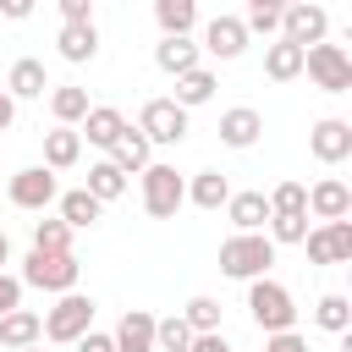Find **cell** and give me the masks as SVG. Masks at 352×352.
<instances>
[{
	"instance_id": "cell-26",
	"label": "cell",
	"mask_w": 352,
	"mask_h": 352,
	"mask_svg": "<svg viewBox=\"0 0 352 352\" xmlns=\"http://www.w3.org/2000/svg\"><path fill=\"white\" fill-rule=\"evenodd\" d=\"M187 198H192L198 209H220V204H231V182H226L220 170H198L192 187H187Z\"/></svg>"
},
{
	"instance_id": "cell-7",
	"label": "cell",
	"mask_w": 352,
	"mask_h": 352,
	"mask_svg": "<svg viewBox=\"0 0 352 352\" xmlns=\"http://www.w3.org/2000/svg\"><path fill=\"white\" fill-rule=\"evenodd\" d=\"M138 132L148 138V148H154V143H182V138H187V110L170 104V99H148L143 116H138Z\"/></svg>"
},
{
	"instance_id": "cell-10",
	"label": "cell",
	"mask_w": 352,
	"mask_h": 352,
	"mask_svg": "<svg viewBox=\"0 0 352 352\" xmlns=\"http://www.w3.org/2000/svg\"><path fill=\"white\" fill-rule=\"evenodd\" d=\"M55 170H44V165H28V170H16L11 176V204L16 209H44V204H55Z\"/></svg>"
},
{
	"instance_id": "cell-41",
	"label": "cell",
	"mask_w": 352,
	"mask_h": 352,
	"mask_svg": "<svg viewBox=\"0 0 352 352\" xmlns=\"http://www.w3.org/2000/svg\"><path fill=\"white\" fill-rule=\"evenodd\" d=\"M264 352H308V341L286 330V336H270V346H264Z\"/></svg>"
},
{
	"instance_id": "cell-19",
	"label": "cell",
	"mask_w": 352,
	"mask_h": 352,
	"mask_svg": "<svg viewBox=\"0 0 352 352\" xmlns=\"http://www.w3.org/2000/svg\"><path fill=\"white\" fill-rule=\"evenodd\" d=\"M44 88H50V77H44V60H33V55H22L11 66V77H6V94L11 99H38Z\"/></svg>"
},
{
	"instance_id": "cell-5",
	"label": "cell",
	"mask_w": 352,
	"mask_h": 352,
	"mask_svg": "<svg viewBox=\"0 0 352 352\" xmlns=\"http://www.w3.org/2000/svg\"><path fill=\"white\" fill-rule=\"evenodd\" d=\"M88 330H94V297H82V292H66L44 314V336L50 341H82Z\"/></svg>"
},
{
	"instance_id": "cell-39",
	"label": "cell",
	"mask_w": 352,
	"mask_h": 352,
	"mask_svg": "<svg viewBox=\"0 0 352 352\" xmlns=\"http://www.w3.org/2000/svg\"><path fill=\"white\" fill-rule=\"evenodd\" d=\"M60 16H66V28H77V22H94V6L88 0H60Z\"/></svg>"
},
{
	"instance_id": "cell-20",
	"label": "cell",
	"mask_w": 352,
	"mask_h": 352,
	"mask_svg": "<svg viewBox=\"0 0 352 352\" xmlns=\"http://www.w3.org/2000/svg\"><path fill=\"white\" fill-rule=\"evenodd\" d=\"M77 154H82V132H72V126L44 132V170H66V165H77Z\"/></svg>"
},
{
	"instance_id": "cell-31",
	"label": "cell",
	"mask_w": 352,
	"mask_h": 352,
	"mask_svg": "<svg viewBox=\"0 0 352 352\" xmlns=\"http://www.w3.org/2000/svg\"><path fill=\"white\" fill-rule=\"evenodd\" d=\"M314 319H319V330H330V336H346V324H352V302H346L341 292H330V297H319Z\"/></svg>"
},
{
	"instance_id": "cell-46",
	"label": "cell",
	"mask_w": 352,
	"mask_h": 352,
	"mask_svg": "<svg viewBox=\"0 0 352 352\" xmlns=\"http://www.w3.org/2000/svg\"><path fill=\"white\" fill-rule=\"evenodd\" d=\"M22 352H38V346H22Z\"/></svg>"
},
{
	"instance_id": "cell-34",
	"label": "cell",
	"mask_w": 352,
	"mask_h": 352,
	"mask_svg": "<svg viewBox=\"0 0 352 352\" xmlns=\"http://www.w3.org/2000/svg\"><path fill=\"white\" fill-rule=\"evenodd\" d=\"M270 214H308V187L302 182H280L270 192Z\"/></svg>"
},
{
	"instance_id": "cell-18",
	"label": "cell",
	"mask_w": 352,
	"mask_h": 352,
	"mask_svg": "<svg viewBox=\"0 0 352 352\" xmlns=\"http://www.w3.org/2000/svg\"><path fill=\"white\" fill-rule=\"evenodd\" d=\"M154 66L170 72V77H187V72H198V44L192 38H160L154 44Z\"/></svg>"
},
{
	"instance_id": "cell-14",
	"label": "cell",
	"mask_w": 352,
	"mask_h": 352,
	"mask_svg": "<svg viewBox=\"0 0 352 352\" xmlns=\"http://www.w3.org/2000/svg\"><path fill=\"white\" fill-rule=\"evenodd\" d=\"M110 341H116V352H154V314H143V308H126Z\"/></svg>"
},
{
	"instance_id": "cell-24",
	"label": "cell",
	"mask_w": 352,
	"mask_h": 352,
	"mask_svg": "<svg viewBox=\"0 0 352 352\" xmlns=\"http://www.w3.org/2000/svg\"><path fill=\"white\" fill-rule=\"evenodd\" d=\"M264 72H270L275 82H292V77H302V50H297V44H286V38H275V44L264 50Z\"/></svg>"
},
{
	"instance_id": "cell-38",
	"label": "cell",
	"mask_w": 352,
	"mask_h": 352,
	"mask_svg": "<svg viewBox=\"0 0 352 352\" xmlns=\"http://www.w3.org/2000/svg\"><path fill=\"white\" fill-rule=\"evenodd\" d=\"M11 308H22V280H16V275H6V270H0V319H6V314H11Z\"/></svg>"
},
{
	"instance_id": "cell-30",
	"label": "cell",
	"mask_w": 352,
	"mask_h": 352,
	"mask_svg": "<svg viewBox=\"0 0 352 352\" xmlns=\"http://www.w3.org/2000/svg\"><path fill=\"white\" fill-rule=\"evenodd\" d=\"M50 110H55L60 126H77V121L88 116V88H72V82L55 88V94H50Z\"/></svg>"
},
{
	"instance_id": "cell-15",
	"label": "cell",
	"mask_w": 352,
	"mask_h": 352,
	"mask_svg": "<svg viewBox=\"0 0 352 352\" xmlns=\"http://www.w3.org/2000/svg\"><path fill=\"white\" fill-rule=\"evenodd\" d=\"M258 132H264V121H258V110H248V104H236V110L220 116V143H226V148H253Z\"/></svg>"
},
{
	"instance_id": "cell-37",
	"label": "cell",
	"mask_w": 352,
	"mask_h": 352,
	"mask_svg": "<svg viewBox=\"0 0 352 352\" xmlns=\"http://www.w3.org/2000/svg\"><path fill=\"white\" fill-rule=\"evenodd\" d=\"M270 242H302L308 236V214H270Z\"/></svg>"
},
{
	"instance_id": "cell-22",
	"label": "cell",
	"mask_w": 352,
	"mask_h": 352,
	"mask_svg": "<svg viewBox=\"0 0 352 352\" xmlns=\"http://www.w3.org/2000/svg\"><path fill=\"white\" fill-rule=\"evenodd\" d=\"M226 214H231L236 231H258V226L270 220V198H264V192H231Z\"/></svg>"
},
{
	"instance_id": "cell-29",
	"label": "cell",
	"mask_w": 352,
	"mask_h": 352,
	"mask_svg": "<svg viewBox=\"0 0 352 352\" xmlns=\"http://www.w3.org/2000/svg\"><path fill=\"white\" fill-rule=\"evenodd\" d=\"M88 198H99V204H110V198H121L126 192V176L110 165V160H99V165H88V187H82Z\"/></svg>"
},
{
	"instance_id": "cell-40",
	"label": "cell",
	"mask_w": 352,
	"mask_h": 352,
	"mask_svg": "<svg viewBox=\"0 0 352 352\" xmlns=\"http://www.w3.org/2000/svg\"><path fill=\"white\" fill-rule=\"evenodd\" d=\"M187 352H231V341L220 336V330H209V336H192V346Z\"/></svg>"
},
{
	"instance_id": "cell-12",
	"label": "cell",
	"mask_w": 352,
	"mask_h": 352,
	"mask_svg": "<svg viewBox=\"0 0 352 352\" xmlns=\"http://www.w3.org/2000/svg\"><path fill=\"white\" fill-rule=\"evenodd\" d=\"M204 50H209L214 60H236V55L248 50V28H242V16H214V22L204 28Z\"/></svg>"
},
{
	"instance_id": "cell-36",
	"label": "cell",
	"mask_w": 352,
	"mask_h": 352,
	"mask_svg": "<svg viewBox=\"0 0 352 352\" xmlns=\"http://www.w3.org/2000/svg\"><path fill=\"white\" fill-rule=\"evenodd\" d=\"M242 28H248V33H275V28H280V6H275V0H253L248 16H242Z\"/></svg>"
},
{
	"instance_id": "cell-21",
	"label": "cell",
	"mask_w": 352,
	"mask_h": 352,
	"mask_svg": "<svg viewBox=\"0 0 352 352\" xmlns=\"http://www.w3.org/2000/svg\"><path fill=\"white\" fill-rule=\"evenodd\" d=\"M110 165L126 176V170H148L154 160H148V138L138 132V126H126L121 138H116V148H110Z\"/></svg>"
},
{
	"instance_id": "cell-23",
	"label": "cell",
	"mask_w": 352,
	"mask_h": 352,
	"mask_svg": "<svg viewBox=\"0 0 352 352\" xmlns=\"http://www.w3.org/2000/svg\"><path fill=\"white\" fill-rule=\"evenodd\" d=\"M154 22L165 28V38H187V28L198 22L192 0H154Z\"/></svg>"
},
{
	"instance_id": "cell-6",
	"label": "cell",
	"mask_w": 352,
	"mask_h": 352,
	"mask_svg": "<svg viewBox=\"0 0 352 352\" xmlns=\"http://www.w3.org/2000/svg\"><path fill=\"white\" fill-rule=\"evenodd\" d=\"M182 198H187V182L176 176V165H148L143 170V209L154 220H170L182 209Z\"/></svg>"
},
{
	"instance_id": "cell-17",
	"label": "cell",
	"mask_w": 352,
	"mask_h": 352,
	"mask_svg": "<svg viewBox=\"0 0 352 352\" xmlns=\"http://www.w3.org/2000/svg\"><path fill=\"white\" fill-rule=\"evenodd\" d=\"M38 336H44V319H38V314H28V308H11V314L0 319V346H11V352L38 346Z\"/></svg>"
},
{
	"instance_id": "cell-28",
	"label": "cell",
	"mask_w": 352,
	"mask_h": 352,
	"mask_svg": "<svg viewBox=\"0 0 352 352\" xmlns=\"http://www.w3.org/2000/svg\"><path fill=\"white\" fill-rule=\"evenodd\" d=\"M60 55L66 60H94L99 55V33H94V22H77V28H60Z\"/></svg>"
},
{
	"instance_id": "cell-45",
	"label": "cell",
	"mask_w": 352,
	"mask_h": 352,
	"mask_svg": "<svg viewBox=\"0 0 352 352\" xmlns=\"http://www.w3.org/2000/svg\"><path fill=\"white\" fill-rule=\"evenodd\" d=\"M0 264H11V242H6V231H0Z\"/></svg>"
},
{
	"instance_id": "cell-9",
	"label": "cell",
	"mask_w": 352,
	"mask_h": 352,
	"mask_svg": "<svg viewBox=\"0 0 352 352\" xmlns=\"http://www.w3.org/2000/svg\"><path fill=\"white\" fill-rule=\"evenodd\" d=\"M302 242H308V258L314 264H346L352 258V220H330V226L308 231Z\"/></svg>"
},
{
	"instance_id": "cell-2",
	"label": "cell",
	"mask_w": 352,
	"mask_h": 352,
	"mask_svg": "<svg viewBox=\"0 0 352 352\" xmlns=\"http://www.w3.org/2000/svg\"><path fill=\"white\" fill-rule=\"evenodd\" d=\"M248 314H253V324L258 330H270V336H286L292 330V319H297V302H292V292L280 286V280H248Z\"/></svg>"
},
{
	"instance_id": "cell-16",
	"label": "cell",
	"mask_w": 352,
	"mask_h": 352,
	"mask_svg": "<svg viewBox=\"0 0 352 352\" xmlns=\"http://www.w3.org/2000/svg\"><path fill=\"white\" fill-rule=\"evenodd\" d=\"M82 132H88V143H99V148H116V138L126 132V116H121L116 104H88V116H82Z\"/></svg>"
},
{
	"instance_id": "cell-43",
	"label": "cell",
	"mask_w": 352,
	"mask_h": 352,
	"mask_svg": "<svg viewBox=\"0 0 352 352\" xmlns=\"http://www.w3.org/2000/svg\"><path fill=\"white\" fill-rule=\"evenodd\" d=\"M11 121H16V99H11V94H6V88H0V132H6V126H11Z\"/></svg>"
},
{
	"instance_id": "cell-8",
	"label": "cell",
	"mask_w": 352,
	"mask_h": 352,
	"mask_svg": "<svg viewBox=\"0 0 352 352\" xmlns=\"http://www.w3.org/2000/svg\"><path fill=\"white\" fill-rule=\"evenodd\" d=\"M280 38L286 44H297V50H314L319 38H324V28H330V16L319 11V6H280Z\"/></svg>"
},
{
	"instance_id": "cell-25",
	"label": "cell",
	"mask_w": 352,
	"mask_h": 352,
	"mask_svg": "<svg viewBox=\"0 0 352 352\" xmlns=\"http://www.w3.org/2000/svg\"><path fill=\"white\" fill-rule=\"evenodd\" d=\"M214 99V72H187V77H176V94H170V104H182V110H192V104H209Z\"/></svg>"
},
{
	"instance_id": "cell-32",
	"label": "cell",
	"mask_w": 352,
	"mask_h": 352,
	"mask_svg": "<svg viewBox=\"0 0 352 352\" xmlns=\"http://www.w3.org/2000/svg\"><path fill=\"white\" fill-rule=\"evenodd\" d=\"M187 346H192V330H187V319H182V314L154 319V352H187Z\"/></svg>"
},
{
	"instance_id": "cell-33",
	"label": "cell",
	"mask_w": 352,
	"mask_h": 352,
	"mask_svg": "<svg viewBox=\"0 0 352 352\" xmlns=\"http://www.w3.org/2000/svg\"><path fill=\"white\" fill-rule=\"evenodd\" d=\"M33 253H72V226L66 220H38L33 226Z\"/></svg>"
},
{
	"instance_id": "cell-3",
	"label": "cell",
	"mask_w": 352,
	"mask_h": 352,
	"mask_svg": "<svg viewBox=\"0 0 352 352\" xmlns=\"http://www.w3.org/2000/svg\"><path fill=\"white\" fill-rule=\"evenodd\" d=\"M77 270H82V264H77L72 253H28L16 280H22V286H38V292H60V297H66V292L77 286Z\"/></svg>"
},
{
	"instance_id": "cell-35",
	"label": "cell",
	"mask_w": 352,
	"mask_h": 352,
	"mask_svg": "<svg viewBox=\"0 0 352 352\" xmlns=\"http://www.w3.org/2000/svg\"><path fill=\"white\" fill-rule=\"evenodd\" d=\"M182 319H187L192 336H209V330H220V302H214V297H192Z\"/></svg>"
},
{
	"instance_id": "cell-44",
	"label": "cell",
	"mask_w": 352,
	"mask_h": 352,
	"mask_svg": "<svg viewBox=\"0 0 352 352\" xmlns=\"http://www.w3.org/2000/svg\"><path fill=\"white\" fill-rule=\"evenodd\" d=\"M0 11H6V16H16V22H22V16H28V11H33V0H0Z\"/></svg>"
},
{
	"instance_id": "cell-42",
	"label": "cell",
	"mask_w": 352,
	"mask_h": 352,
	"mask_svg": "<svg viewBox=\"0 0 352 352\" xmlns=\"http://www.w3.org/2000/svg\"><path fill=\"white\" fill-rule=\"evenodd\" d=\"M77 352H116V341H110V336H99V330H88V336L77 341Z\"/></svg>"
},
{
	"instance_id": "cell-1",
	"label": "cell",
	"mask_w": 352,
	"mask_h": 352,
	"mask_svg": "<svg viewBox=\"0 0 352 352\" xmlns=\"http://www.w3.org/2000/svg\"><path fill=\"white\" fill-rule=\"evenodd\" d=\"M275 264V242L264 231H236L220 242V270L231 280H264V270Z\"/></svg>"
},
{
	"instance_id": "cell-11",
	"label": "cell",
	"mask_w": 352,
	"mask_h": 352,
	"mask_svg": "<svg viewBox=\"0 0 352 352\" xmlns=\"http://www.w3.org/2000/svg\"><path fill=\"white\" fill-rule=\"evenodd\" d=\"M308 148H314V160H319V165H341V160L352 154V126H346V121H336V116H324V121L314 126Z\"/></svg>"
},
{
	"instance_id": "cell-4",
	"label": "cell",
	"mask_w": 352,
	"mask_h": 352,
	"mask_svg": "<svg viewBox=\"0 0 352 352\" xmlns=\"http://www.w3.org/2000/svg\"><path fill=\"white\" fill-rule=\"evenodd\" d=\"M302 72H308L324 94H346V88H352V55H346L341 44H314V50H302Z\"/></svg>"
},
{
	"instance_id": "cell-27",
	"label": "cell",
	"mask_w": 352,
	"mask_h": 352,
	"mask_svg": "<svg viewBox=\"0 0 352 352\" xmlns=\"http://www.w3.org/2000/svg\"><path fill=\"white\" fill-rule=\"evenodd\" d=\"M99 214H104V204H99V198H88L82 187H77V192H60V220H66L72 231H88Z\"/></svg>"
},
{
	"instance_id": "cell-13",
	"label": "cell",
	"mask_w": 352,
	"mask_h": 352,
	"mask_svg": "<svg viewBox=\"0 0 352 352\" xmlns=\"http://www.w3.org/2000/svg\"><path fill=\"white\" fill-rule=\"evenodd\" d=\"M308 209H314L324 226H330V220H346V209H352V187L336 182V176H324V182L308 187Z\"/></svg>"
}]
</instances>
